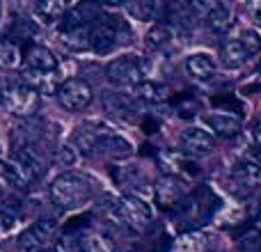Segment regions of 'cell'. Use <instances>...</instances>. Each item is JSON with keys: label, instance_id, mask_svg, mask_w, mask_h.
I'll use <instances>...</instances> for the list:
<instances>
[{"label": "cell", "instance_id": "cell-26", "mask_svg": "<svg viewBox=\"0 0 261 252\" xmlns=\"http://www.w3.org/2000/svg\"><path fill=\"white\" fill-rule=\"evenodd\" d=\"M206 16H208V26H211L216 32L229 30V26H231V12L225 7V5H218L216 9H211V12L206 14Z\"/></svg>", "mask_w": 261, "mask_h": 252}, {"label": "cell", "instance_id": "cell-18", "mask_svg": "<svg viewBox=\"0 0 261 252\" xmlns=\"http://www.w3.org/2000/svg\"><path fill=\"white\" fill-rule=\"evenodd\" d=\"M58 71H37V69H25L23 71V81L28 87L37 90L39 94H53L58 90Z\"/></svg>", "mask_w": 261, "mask_h": 252}, {"label": "cell", "instance_id": "cell-8", "mask_svg": "<svg viewBox=\"0 0 261 252\" xmlns=\"http://www.w3.org/2000/svg\"><path fill=\"white\" fill-rule=\"evenodd\" d=\"M58 234L55 220H39L18 236V250L21 252H44L50 245V241Z\"/></svg>", "mask_w": 261, "mask_h": 252}, {"label": "cell", "instance_id": "cell-20", "mask_svg": "<svg viewBox=\"0 0 261 252\" xmlns=\"http://www.w3.org/2000/svg\"><path fill=\"white\" fill-rule=\"evenodd\" d=\"M186 71L195 81H208L216 73V60L206 53H193L186 60Z\"/></svg>", "mask_w": 261, "mask_h": 252}, {"label": "cell", "instance_id": "cell-15", "mask_svg": "<svg viewBox=\"0 0 261 252\" xmlns=\"http://www.w3.org/2000/svg\"><path fill=\"white\" fill-rule=\"evenodd\" d=\"M23 60H25L28 69H37V71H58V58H55L46 46H37V44L28 46Z\"/></svg>", "mask_w": 261, "mask_h": 252}, {"label": "cell", "instance_id": "cell-31", "mask_svg": "<svg viewBox=\"0 0 261 252\" xmlns=\"http://www.w3.org/2000/svg\"><path fill=\"white\" fill-rule=\"evenodd\" d=\"M55 252H81V241L71 232H67L55 241Z\"/></svg>", "mask_w": 261, "mask_h": 252}, {"label": "cell", "instance_id": "cell-24", "mask_svg": "<svg viewBox=\"0 0 261 252\" xmlns=\"http://www.w3.org/2000/svg\"><path fill=\"white\" fill-rule=\"evenodd\" d=\"M23 60L18 44H14L12 39H0V67L3 69H14L18 67Z\"/></svg>", "mask_w": 261, "mask_h": 252}, {"label": "cell", "instance_id": "cell-35", "mask_svg": "<svg viewBox=\"0 0 261 252\" xmlns=\"http://www.w3.org/2000/svg\"><path fill=\"white\" fill-rule=\"evenodd\" d=\"M172 3H174L176 7H188V5H190V0H172Z\"/></svg>", "mask_w": 261, "mask_h": 252}, {"label": "cell", "instance_id": "cell-16", "mask_svg": "<svg viewBox=\"0 0 261 252\" xmlns=\"http://www.w3.org/2000/svg\"><path fill=\"white\" fill-rule=\"evenodd\" d=\"M71 0H32V12L41 23H58L69 9Z\"/></svg>", "mask_w": 261, "mask_h": 252}, {"label": "cell", "instance_id": "cell-22", "mask_svg": "<svg viewBox=\"0 0 261 252\" xmlns=\"http://www.w3.org/2000/svg\"><path fill=\"white\" fill-rule=\"evenodd\" d=\"M206 248V234L197 230H188L174 241L172 252H204Z\"/></svg>", "mask_w": 261, "mask_h": 252}, {"label": "cell", "instance_id": "cell-5", "mask_svg": "<svg viewBox=\"0 0 261 252\" xmlns=\"http://www.w3.org/2000/svg\"><path fill=\"white\" fill-rule=\"evenodd\" d=\"M5 108L16 117H32L39 110V92L28 85H12L3 92Z\"/></svg>", "mask_w": 261, "mask_h": 252}, {"label": "cell", "instance_id": "cell-1", "mask_svg": "<svg viewBox=\"0 0 261 252\" xmlns=\"http://www.w3.org/2000/svg\"><path fill=\"white\" fill-rule=\"evenodd\" d=\"M71 140L87 156H103V158L119 161V158L130 156V152H133L130 144L122 135H117L108 126H99V124H87V126L76 129Z\"/></svg>", "mask_w": 261, "mask_h": 252}, {"label": "cell", "instance_id": "cell-4", "mask_svg": "<svg viewBox=\"0 0 261 252\" xmlns=\"http://www.w3.org/2000/svg\"><path fill=\"white\" fill-rule=\"evenodd\" d=\"M0 172H3L5 186H14V188H28L32 181L39 179L41 174V163L32 156L28 149H14L7 163H0Z\"/></svg>", "mask_w": 261, "mask_h": 252}, {"label": "cell", "instance_id": "cell-40", "mask_svg": "<svg viewBox=\"0 0 261 252\" xmlns=\"http://www.w3.org/2000/svg\"><path fill=\"white\" fill-rule=\"evenodd\" d=\"M257 76H261V67H259V71H257Z\"/></svg>", "mask_w": 261, "mask_h": 252}, {"label": "cell", "instance_id": "cell-28", "mask_svg": "<svg viewBox=\"0 0 261 252\" xmlns=\"http://www.w3.org/2000/svg\"><path fill=\"white\" fill-rule=\"evenodd\" d=\"M128 9L140 21H151L153 14H156V0H130Z\"/></svg>", "mask_w": 261, "mask_h": 252}, {"label": "cell", "instance_id": "cell-34", "mask_svg": "<svg viewBox=\"0 0 261 252\" xmlns=\"http://www.w3.org/2000/svg\"><path fill=\"white\" fill-rule=\"evenodd\" d=\"M254 147H261V124L254 129Z\"/></svg>", "mask_w": 261, "mask_h": 252}, {"label": "cell", "instance_id": "cell-32", "mask_svg": "<svg viewBox=\"0 0 261 252\" xmlns=\"http://www.w3.org/2000/svg\"><path fill=\"white\" fill-rule=\"evenodd\" d=\"M220 5V0H190V7L197 14H208L211 9H216Z\"/></svg>", "mask_w": 261, "mask_h": 252}, {"label": "cell", "instance_id": "cell-13", "mask_svg": "<svg viewBox=\"0 0 261 252\" xmlns=\"http://www.w3.org/2000/svg\"><path fill=\"white\" fill-rule=\"evenodd\" d=\"M181 149L188 156H204L213 149V135L202 126H193L181 135Z\"/></svg>", "mask_w": 261, "mask_h": 252}, {"label": "cell", "instance_id": "cell-36", "mask_svg": "<svg viewBox=\"0 0 261 252\" xmlns=\"http://www.w3.org/2000/svg\"><path fill=\"white\" fill-rule=\"evenodd\" d=\"M110 3H113V5H122V0H110Z\"/></svg>", "mask_w": 261, "mask_h": 252}, {"label": "cell", "instance_id": "cell-6", "mask_svg": "<svg viewBox=\"0 0 261 252\" xmlns=\"http://www.w3.org/2000/svg\"><path fill=\"white\" fill-rule=\"evenodd\" d=\"M58 101L62 108L71 110V113H81L92 104V87L83 78H69L58 87Z\"/></svg>", "mask_w": 261, "mask_h": 252}, {"label": "cell", "instance_id": "cell-17", "mask_svg": "<svg viewBox=\"0 0 261 252\" xmlns=\"http://www.w3.org/2000/svg\"><path fill=\"white\" fill-rule=\"evenodd\" d=\"M248 51L243 48V44H241L236 37H229V39H225L220 44V62L225 64L227 69H239L245 64V60H248Z\"/></svg>", "mask_w": 261, "mask_h": 252}, {"label": "cell", "instance_id": "cell-29", "mask_svg": "<svg viewBox=\"0 0 261 252\" xmlns=\"http://www.w3.org/2000/svg\"><path fill=\"white\" fill-rule=\"evenodd\" d=\"M170 39H172V32H170V28L163 26V23H156L147 35V44L151 46V48H161V46H165Z\"/></svg>", "mask_w": 261, "mask_h": 252}, {"label": "cell", "instance_id": "cell-9", "mask_svg": "<svg viewBox=\"0 0 261 252\" xmlns=\"http://www.w3.org/2000/svg\"><path fill=\"white\" fill-rule=\"evenodd\" d=\"M106 76L115 87H135L142 81V67L135 58H117L106 67Z\"/></svg>", "mask_w": 261, "mask_h": 252}, {"label": "cell", "instance_id": "cell-38", "mask_svg": "<svg viewBox=\"0 0 261 252\" xmlns=\"http://www.w3.org/2000/svg\"><path fill=\"white\" fill-rule=\"evenodd\" d=\"M259 230H261V211H259Z\"/></svg>", "mask_w": 261, "mask_h": 252}, {"label": "cell", "instance_id": "cell-3", "mask_svg": "<svg viewBox=\"0 0 261 252\" xmlns=\"http://www.w3.org/2000/svg\"><path fill=\"white\" fill-rule=\"evenodd\" d=\"M92 197V181L85 174L76 172H64L50 184V199L55 207L64 209H78Z\"/></svg>", "mask_w": 261, "mask_h": 252}, {"label": "cell", "instance_id": "cell-27", "mask_svg": "<svg viewBox=\"0 0 261 252\" xmlns=\"http://www.w3.org/2000/svg\"><path fill=\"white\" fill-rule=\"evenodd\" d=\"M239 250L241 252H261V230L259 227H250L248 232H243V236L239 239Z\"/></svg>", "mask_w": 261, "mask_h": 252}, {"label": "cell", "instance_id": "cell-33", "mask_svg": "<svg viewBox=\"0 0 261 252\" xmlns=\"http://www.w3.org/2000/svg\"><path fill=\"white\" fill-rule=\"evenodd\" d=\"M250 14L257 23H261V0H250Z\"/></svg>", "mask_w": 261, "mask_h": 252}, {"label": "cell", "instance_id": "cell-7", "mask_svg": "<svg viewBox=\"0 0 261 252\" xmlns=\"http://www.w3.org/2000/svg\"><path fill=\"white\" fill-rule=\"evenodd\" d=\"M117 213H119V220L135 232L147 230L149 222H151V207H149L144 199L135 197V195H124V197L119 199Z\"/></svg>", "mask_w": 261, "mask_h": 252}, {"label": "cell", "instance_id": "cell-23", "mask_svg": "<svg viewBox=\"0 0 261 252\" xmlns=\"http://www.w3.org/2000/svg\"><path fill=\"white\" fill-rule=\"evenodd\" d=\"M81 252H115V243L101 232H87L81 239Z\"/></svg>", "mask_w": 261, "mask_h": 252}, {"label": "cell", "instance_id": "cell-25", "mask_svg": "<svg viewBox=\"0 0 261 252\" xmlns=\"http://www.w3.org/2000/svg\"><path fill=\"white\" fill-rule=\"evenodd\" d=\"M234 37L243 44V48L248 51V55H257L261 51V35L257 30H252V28H239Z\"/></svg>", "mask_w": 261, "mask_h": 252}, {"label": "cell", "instance_id": "cell-12", "mask_svg": "<svg viewBox=\"0 0 261 252\" xmlns=\"http://www.w3.org/2000/svg\"><path fill=\"white\" fill-rule=\"evenodd\" d=\"M101 14V5L96 0H83L78 3L73 9H67L64 12V23L62 30H69V28H78V26H90L99 18Z\"/></svg>", "mask_w": 261, "mask_h": 252}, {"label": "cell", "instance_id": "cell-11", "mask_svg": "<svg viewBox=\"0 0 261 252\" xmlns=\"http://www.w3.org/2000/svg\"><path fill=\"white\" fill-rule=\"evenodd\" d=\"M231 184L239 193H252L254 188L261 186V165L254 163L252 158L248 161H239L229 172Z\"/></svg>", "mask_w": 261, "mask_h": 252}, {"label": "cell", "instance_id": "cell-30", "mask_svg": "<svg viewBox=\"0 0 261 252\" xmlns=\"http://www.w3.org/2000/svg\"><path fill=\"white\" fill-rule=\"evenodd\" d=\"M18 213H21V204L16 207L14 199H7L5 204H0V220H3L5 227H12L14 222H16Z\"/></svg>", "mask_w": 261, "mask_h": 252}, {"label": "cell", "instance_id": "cell-19", "mask_svg": "<svg viewBox=\"0 0 261 252\" xmlns=\"http://www.w3.org/2000/svg\"><path fill=\"white\" fill-rule=\"evenodd\" d=\"M101 104H103L106 113L113 115V117H119V119H130L135 113L133 101H130L126 94H119V92H108V94H103Z\"/></svg>", "mask_w": 261, "mask_h": 252}, {"label": "cell", "instance_id": "cell-2", "mask_svg": "<svg viewBox=\"0 0 261 252\" xmlns=\"http://www.w3.org/2000/svg\"><path fill=\"white\" fill-rule=\"evenodd\" d=\"M218 207V197L211 188H197L193 195H186L179 204L172 207V218L179 227L193 230L195 225H204V220L213 216Z\"/></svg>", "mask_w": 261, "mask_h": 252}, {"label": "cell", "instance_id": "cell-10", "mask_svg": "<svg viewBox=\"0 0 261 252\" xmlns=\"http://www.w3.org/2000/svg\"><path fill=\"white\" fill-rule=\"evenodd\" d=\"M186 195H188V186L176 174L161 177V179L156 181V188H153V197H156V204L161 209H172L174 204H179Z\"/></svg>", "mask_w": 261, "mask_h": 252}, {"label": "cell", "instance_id": "cell-21", "mask_svg": "<svg viewBox=\"0 0 261 252\" xmlns=\"http://www.w3.org/2000/svg\"><path fill=\"white\" fill-rule=\"evenodd\" d=\"M135 99L144 101V104H163L170 99V87L163 83H153V81H140L133 87Z\"/></svg>", "mask_w": 261, "mask_h": 252}, {"label": "cell", "instance_id": "cell-39", "mask_svg": "<svg viewBox=\"0 0 261 252\" xmlns=\"http://www.w3.org/2000/svg\"><path fill=\"white\" fill-rule=\"evenodd\" d=\"M0 99H3V87H0Z\"/></svg>", "mask_w": 261, "mask_h": 252}, {"label": "cell", "instance_id": "cell-37", "mask_svg": "<svg viewBox=\"0 0 261 252\" xmlns=\"http://www.w3.org/2000/svg\"><path fill=\"white\" fill-rule=\"evenodd\" d=\"M0 16H3V0H0Z\"/></svg>", "mask_w": 261, "mask_h": 252}, {"label": "cell", "instance_id": "cell-14", "mask_svg": "<svg viewBox=\"0 0 261 252\" xmlns=\"http://www.w3.org/2000/svg\"><path fill=\"white\" fill-rule=\"evenodd\" d=\"M241 117L234 113H211L206 115V126L218 138H234L241 131Z\"/></svg>", "mask_w": 261, "mask_h": 252}]
</instances>
